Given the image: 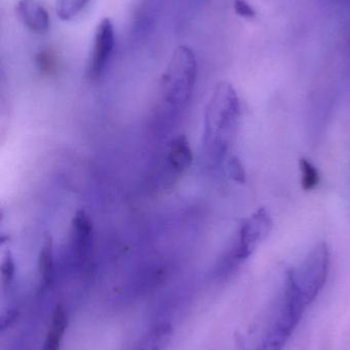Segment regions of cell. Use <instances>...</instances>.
<instances>
[{"label": "cell", "instance_id": "12", "mask_svg": "<svg viewBox=\"0 0 350 350\" xmlns=\"http://www.w3.org/2000/svg\"><path fill=\"white\" fill-rule=\"evenodd\" d=\"M14 271H16V267H14L12 254L10 252H6L1 263V281L4 288L10 287L12 280H14Z\"/></svg>", "mask_w": 350, "mask_h": 350}, {"label": "cell", "instance_id": "14", "mask_svg": "<svg viewBox=\"0 0 350 350\" xmlns=\"http://www.w3.org/2000/svg\"><path fill=\"white\" fill-rule=\"evenodd\" d=\"M234 8L236 14L242 18H253L256 16L254 8L245 0H234Z\"/></svg>", "mask_w": 350, "mask_h": 350}, {"label": "cell", "instance_id": "11", "mask_svg": "<svg viewBox=\"0 0 350 350\" xmlns=\"http://www.w3.org/2000/svg\"><path fill=\"white\" fill-rule=\"evenodd\" d=\"M299 170L301 174L302 189L306 191L316 189L321 180L318 168L310 160L302 158L299 161Z\"/></svg>", "mask_w": 350, "mask_h": 350}, {"label": "cell", "instance_id": "2", "mask_svg": "<svg viewBox=\"0 0 350 350\" xmlns=\"http://www.w3.org/2000/svg\"><path fill=\"white\" fill-rule=\"evenodd\" d=\"M314 302L286 277L275 310L253 350H284L306 310Z\"/></svg>", "mask_w": 350, "mask_h": 350}, {"label": "cell", "instance_id": "10", "mask_svg": "<svg viewBox=\"0 0 350 350\" xmlns=\"http://www.w3.org/2000/svg\"><path fill=\"white\" fill-rule=\"evenodd\" d=\"M90 0H57L55 14L62 21H69L77 16Z\"/></svg>", "mask_w": 350, "mask_h": 350}, {"label": "cell", "instance_id": "8", "mask_svg": "<svg viewBox=\"0 0 350 350\" xmlns=\"http://www.w3.org/2000/svg\"><path fill=\"white\" fill-rule=\"evenodd\" d=\"M193 155L185 135L173 139L166 153V167L176 175L184 174L192 163Z\"/></svg>", "mask_w": 350, "mask_h": 350}, {"label": "cell", "instance_id": "4", "mask_svg": "<svg viewBox=\"0 0 350 350\" xmlns=\"http://www.w3.org/2000/svg\"><path fill=\"white\" fill-rule=\"evenodd\" d=\"M273 230V219L265 208H259L244 220L215 267V277L225 280L234 275Z\"/></svg>", "mask_w": 350, "mask_h": 350}, {"label": "cell", "instance_id": "13", "mask_svg": "<svg viewBox=\"0 0 350 350\" xmlns=\"http://www.w3.org/2000/svg\"><path fill=\"white\" fill-rule=\"evenodd\" d=\"M227 168L228 174L230 175L234 180L238 181L240 183H244L245 179H246V174H245L244 167H242V162L240 161L238 157H230L227 160Z\"/></svg>", "mask_w": 350, "mask_h": 350}, {"label": "cell", "instance_id": "9", "mask_svg": "<svg viewBox=\"0 0 350 350\" xmlns=\"http://www.w3.org/2000/svg\"><path fill=\"white\" fill-rule=\"evenodd\" d=\"M39 275L43 284H49L53 275V243L51 237L43 240L38 257Z\"/></svg>", "mask_w": 350, "mask_h": 350}, {"label": "cell", "instance_id": "3", "mask_svg": "<svg viewBox=\"0 0 350 350\" xmlns=\"http://www.w3.org/2000/svg\"><path fill=\"white\" fill-rule=\"evenodd\" d=\"M197 59L190 47L180 45L162 77L160 104L166 114H177L188 105L197 80Z\"/></svg>", "mask_w": 350, "mask_h": 350}, {"label": "cell", "instance_id": "7", "mask_svg": "<svg viewBox=\"0 0 350 350\" xmlns=\"http://www.w3.org/2000/svg\"><path fill=\"white\" fill-rule=\"evenodd\" d=\"M18 20L34 33L42 34L51 26L49 12L37 0H18L16 5Z\"/></svg>", "mask_w": 350, "mask_h": 350}, {"label": "cell", "instance_id": "6", "mask_svg": "<svg viewBox=\"0 0 350 350\" xmlns=\"http://www.w3.org/2000/svg\"><path fill=\"white\" fill-rule=\"evenodd\" d=\"M92 243V224L88 214L78 211L71 222L69 245L72 254L78 260H86Z\"/></svg>", "mask_w": 350, "mask_h": 350}, {"label": "cell", "instance_id": "1", "mask_svg": "<svg viewBox=\"0 0 350 350\" xmlns=\"http://www.w3.org/2000/svg\"><path fill=\"white\" fill-rule=\"evenodd\" d=\"M240 98L232 84H218L208 105L203 124V151L208 163L218 166L226 159L240 122Z\"/></svg>", "mask_w": 350, "mask_h": 350}, {"label": "cell", "instance_id": "5", "mask_svg": "<svg viewBox=\"0 0 350 350\" xmlns=\"http://www.w3.org/2000/svg\"><path fill=\"white\" fill-rule=\"evenodd\" d=\"M115 32L110 18H105L97 25L88 74L92 79L100 77L106 69L114 51Z\"/></svg>", "mask_w": 350, "mask_h": 350}]
</instances>
